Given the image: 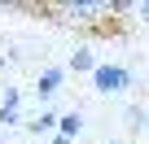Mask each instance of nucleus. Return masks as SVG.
I'll use <instances>...</instances> for the list:
<instances>
[{
    "label": "nucleus",
    "instance_id": "1",
    "mask_svg": "<svg viewBox=\"0 0 149 144\" xmlns=\"http://www.w3.org/2000/svg\"><path fill=\"white\" fill-rule=\"evenodd\" d=\"M92 83H97L101 96H118V92L132 88V70L127 65H97L92 70Z\"/></svg>",
    "mask_w": 149,
    "mask_h": 144
},
{
    "label": "nucleus",
    "instance_id": "2",
    "mask_svg": "<svg viewBox=\"0 0 149 144\" xmlns=\"http://www.w3.org/2000/svg\"><path fill=\"white\" fill-rule=\"evenodd\" d=\"M61 79H66V70H61V65H48L44 74L35 79V96H40V101H48V96H57V88H61Z\"/></svg>",
    "mask_w": 149,
    "mask_h": 144
},
{
    "label": "nucleus",
    "instance_id": "3",
    "mask_svg": "<svg viewBox=\"0 0 149 144\" xmlns=\"http://www.w3.org/2000/svg\"><path fill=\"white\" fill-rule=\"evenodd\" d=\"M53 127H57V114H53V109H40V114L26 122V131H31V135H44V131H53Z\"/></svg>",
    "mask_w": 149,
    "mask_h": 144
},
{
    "label": "nucleus",
    "instance_id": "4",
    "mask_svg": "<svg viewBox=\"0 0 149 144\" xmlns=\"http://www.w3.org/2000/svg\"><path fill=\"white\" fill-rule=\"evenodd\" d=\"M57 127H61V135H66V140H74V135L84 131V114H79V109H70L66 118H57Z\"/></svg>",
    "mask_w": 149,
    "mask_h": 144
},
{
    "label": "nucleus",
    "instance_id": "5",
    "mask_svg": "<svg viewBox=\"0 0 149 144\" xmlns=\"http://www.w3.org/2000/svg\"><path fill=\"white\" fill-rule=\"evenodd\" d=\"M70 70H97V57H92L88 48H79V52L70 57Z\"/></svg>",
    "mask_w": 149,
    "mask_h": 144
},
{
    "label": "nucleus",
    "instance_id": "6",
    "mask_svg": "<svg viewBox=\"0 0 149 144\" xmlns=\"http://www.w3.org/2000/svg\"><path fill=\"white\" fill-rule=\"evenodd\" d=\"M127 127H132V131L145 127V109H140V105H127Z\"/></svg>",
    "mask_w": 149,
    "mask_h": 144
},
{
    "label": "nucleus",
    "instance_id": "7",
    "mask_svg": "<svg viewBox=\"0 0 149 144\" xmlns=\"http://www.w3.org/2000/svg\"><path fill=\"white\" fill-rule=\"evenodd\" d=\"M0 122H5V127H18V109H0Z\"/></svg>",
    "mask_w": 149,
    "mask_h": 144
},
{
    "label": "nucleus",
    "instance_id": "8",
    "mask_svg": "<svg viewBox=\"0 0 149 144\" xmlns=\"http://www.w3.org/2000/svg\"><path fill=\"white\" fill-rule=\"evenodd\" d=\"M136 13H140V22H149V5H136Z\"/></svg>",
    "mask_w": 149,
    "mask_h": 144
},
{
    "label": "nucleus",
    "instance_id": "9",
    "mask_svg": "<svg viewBox=\"0 0 149 144\" xmlns=\"http://www.w3.org/2000/svg\"><path fill=\"white\" fill-rule=\"evenodd\" d=\"M53 144H70V140H66V135H53Z\"/></svg>",
    "mask_w": 149,
    "mask_h": 144
},
{
    "label": "nucleus",
    "instance_id": "10",
    "mask_svg": "<svg viewBox=\"0 0 149 144\" xmlns=\"http://www.w3.org/2000/svg\"><path fill=\"white\" fill-rule=\"evenodd\" d=\"M105 144H123V140H105Z\"/></svg>",
    "mask_w": 149,
    "mask_h": 144
}]
</instances>
